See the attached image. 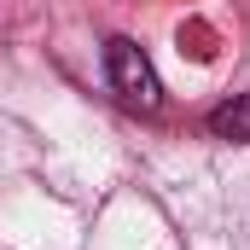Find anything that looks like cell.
I'll list each match as a JSON object with an SVG mask.
<instances>
[{"label": "cell", "instance_id": "6da1fadb", "mask_svg": "<svg viewBox=\"0 0 250 250\" xmlns=\"http://www.w3.org/2000/svg\"><path fill=\"white\" fill-rule=\"evenodd\" d=\"M105 76H111V93L123 99L128 111H157L163 105V82H157V70H151V59L128 41V35H111L105 41Z\"/></svg>", "mask_w": 250, "mask_h": 250}, {"label": "cell", "instance_id": "7a4b0ae2", "mask_svg": "<svg viewBox=\"0 0 250 250\" xmlns=\"http://www.w3.org/2000/svg\"><path fill=\"white\" fill-rule=\"evenodd\" d=\"M209 134H215V140H239V146H250V93L215 105V111H209Z\"/></svg>", "mask_w": 250, "mask_h": 250}, {"label": "cell", "instance_id": "3957f363", "mask_svg": "<svg viewBox=\"0 0 250 250\" xmlns=\"http://www.w3.org/2000/svg\"><path fill=\"white\" fill-rule=\"evenodd\" d=\"M181 53H192V59H209V53H215V35H209L204 23H181Z\"/></svg>", "mask_w": 250, "mask_h": 250}]
</instances>
